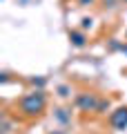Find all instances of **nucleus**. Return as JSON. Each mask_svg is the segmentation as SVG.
Wrapping results in <instances>:
<instances>
[{"mask_svg":"<svg viewBox=\"0 0 127 134\" xmlns=\"http://www.w3.org/2000/svg\"><path fill=\"white\" fill-rule=\"evenodd\" d=\"M42 107H45V96H42L40 92L29 94V96L22 98V112L25 114H40Z\"/></svg>","mask_w":127,"mask_h":134,"instance_id":"nucleus-1","label":"nucleus"},{"mask_svg":"<svg viewBox=\"0 0 127 134\" xmlns=\"http://www.w3.org/2000/svg\"><path fill=\"white\" fill-rule=\"evenodd\" d=\"M112 123H114V127L125 130V125H127V107H120V110L114 112L112 114Z\"/></svg>","mask_w":127,"mask_h":134,"instance_id":"nucleus-2","label":"nucleus"},{"mask_svg":"<svg viewBox=\"0 0 127 134\" xmlns=\"http://www.w3.org/2000/svg\"><path fill=\"white\" fill-rule=\"evenodd\" d=\"M69 38H71V43H74L76 47H83V45H85V36H83L80 31H71Z\"/></svg>","mask_w":127,"mask_h":134,"instance_id":"nucleus-3","label":"nucleus"},{"mask_svg":"<svg viewBox=\"0 0 127 134\" xmlns=\"http://www.w3.org/2000/svg\"><path fill=\"white\" fill-rule=\"evenodd\" d=\"M78 103H80L83 107H94V105H96V100L91 98V96H80V98H78Z\"/></svg>","mask_w":127,"mask_h":134,"instance_id":"nucleus-4","label":"nucleus"},{"mask_svg":"<svg viewBox=\"0 0 127 134\" xmlns=\"http://www.w3.org/2000/svg\"><path fill=\"white\" fill-rule=\"evenodd\" d=\"M91 23H94V20H91V18H83V29L91 27Z\"/></svg>","mask_w":127,"mask_h":134,"instance_id":"nucleus-5","label":"nucleus"},{"mask_svg":"<svg viewBox=\"0 0 127 134\" xmlns=\"http://www.w3.org/2000/svg\"><path fill=\"white\" fill-rule=\"evenodd\" d=\"M58 92H60V96H69V87H60Z\"/></svg>","mask_w":127,"mask_h":134,"instance_id":"nucleus-6","label":"nucleus"},{"mask_svg":"<svg viewBox=\"0 0 127 134\" xmlns=\"http://www.w3.org/2000/svg\"><path fill=\"white\" fill-rule=\"evenodd\" d=\"M80 2H83V5H87V2H91V0H80Z\"/></svg>","mask_w":127,"mask_h":134,"instance_id":"nucleus-7","label":"nucleus"},{"mask_svg":"<svg viewBox=\"0 0 127 134\" xmlns=\"http://www.w3.org/2000/svg\"><path fill=\"white\" fill-rule=\"evenodd\" d=\"M123 52H127V47H123Z\"/></svg>","mask_w":127,"mask_h":134,"instance_id":"nucleus-8","label":"nucleus"}]
</instances>
